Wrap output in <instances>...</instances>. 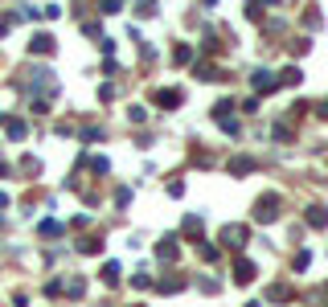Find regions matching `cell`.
I'll use <instances>...</instances> for the list:
<instances>
[{"label":"cell","mask_w":328,"mask_h":307,"mask_svg":"<svg viewBox=\"0 0 328 307\" xmlns=\"http://www.w3.org/2000/svg\"><path fill=\"white\" fill-rule=\"evenodd\" d=\"M254 279V266L250 262H238V283H250Z\"/></svg>","instance_id":"obj_1"}]
</instances>
